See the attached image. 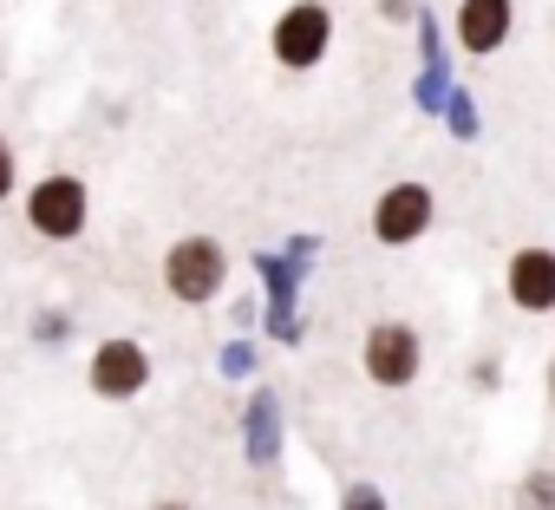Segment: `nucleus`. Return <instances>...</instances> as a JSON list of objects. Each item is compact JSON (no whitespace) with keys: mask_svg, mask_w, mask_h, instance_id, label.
<instances>
[{"mask_svg":"<svg viewBox=\"0 0 555 510\" xmlns=\"http://www.w3.org/2000/svg\"><path fill=\"white\" fill-rule=\"evenodd\" d=\"M164 282H170L177 302H209V295L222 289V248L203 242V235L177 242V248H170V263H164Z\"/></svg>","mask_w":555,"mask_h":510,"instance_id":"nucleus-1","label":"nucleus"},{"mask_svg":"<svg viewBox=\"0 0 555 510\" xmlns=\"http://www.w3.org/2000/svg\"><path fill=\"white\" fill-rule=\"evenodd\" d=\"M327 34H334L327 8L301 0V8H288L282 21H274V60H282V66H314L327 53Z\"/></svg>","mask_w":555,"mask_h":510,"instance_id":"nucleus-2","label":"nucleus"},{"mask_svg":"<svg viewBox=\"0 0 555 510\" xmlns=\"http://www.w3.org/2000/svg\"><path fill=\"white\" fill-rule=\"evenodd\" d=\"M8 190H14V157L0 151V196H8Z\"/></svg>","mask_w":555,"mask_h":510,"instance_id":"nucleus-10","label":"nucleus"},{"mask_svg":"<svg viewBox=\"0 0 555 510\" xmlns=\"http://www.w3.org/2000/svg\"><path fill=\"white\" fill-rule=\"evenodd\" d=\"M164 510H183V503H164Z\"/></svg>","mask_w":555,"mask_h":510,"instance_id":"nucleus-12","label":"nucleus"},{"mask_svg":"<svg viewBox=\"0 0 555 510\" xmlns=\"http://www.w3.org/2000/svg\"><path fill=\"white\" fill-rule=\"evenodd\" d=\"M548 399H555V360H548Z\"/></svg>","mask_w":555,"mask_h":510,"instance_id":"nucleus-11","label":"nucleus"},{"mask_svg":"<svg viewBox=\"0 0 555 510\" xmlns=\"http://www.w3.org/2000/svg\"><path fill=\"white\" fill-rule=\"evenodd\" d=\"M509 302L529 308V315L555 308V255L548 248H522L516 263H509Z\"/></svg>","mask_w":555,"mask_h":510,"instance_id":"nucleus-6","label":"nucleus"},{"mask_svg":"<svg viewBox=\"0 0 555 510\" xmlns=\"http://www.w3.org/2000/svg\"><path fill=\"white\" fill-rule=\"evenodd\" d=\"M366 373H373L379 386H405V380L418 373V334L399 328V321L373 328V341H366Z\"/></svg>","mask_w":555,"mask_h":510,"instance_id":"nucleus-3","label":"nucleus"},{"mask_svg":"<svg viewBox=\"0 0 555 510\" xmlns=\"http://www.w3.org/2000/svg\"><path fill=\"white\" fill-rule=\"evenodd\" d=\"M503 34H509V0H464V8H457L464 53H496Z\"/></svg>","mask_w":555,"mask_h":510,"instance_id":"nucleus-8","label":"nucleus"},{"mask_svg":"<svg viewBox=\"0 0 555 510\" xmlns=\"http://www.w3.org/2000/svg\"><path fill=\"white\" fill-rule=\"evenodd\" d=\"M529 497H535V510H555V477H548V471L529 477Z\"/></svg>","mask_w":555,"mask_h":510,"instance_id":"nucleus-9","label":"nucleus"},{"mask_svg":"<svg viewBox=\"0 0 555 510\" xmlns=\"http://www.w3.org/2000/svg\"><path fill=\"white\" fill-rule=\"evenodd\" d=\"M151 380V360H144V347H131V341H112V347H99V360H92V386L105 393V399H125V393H138Z\"/></svg>","mask_w":555,"mask_h":510,"instance_id":"nucleus-7","label":"nucleus"},{"mask_svg":"<svg viewBox=\"0 0 555 510\" xmlns=\"http://www.w3.org/2000/svg\"><path fill=\"white\" fill-rule=\"evenodd\" d=\"M27 216H34V229H47V235H73V229L86 222V190H79L73 177H47V183L34 190V203H27Z\"/></svg>","mask_w":555,"mask_h":510,"instance_id":"nucleus-4","label":"nucleus"},{"mask_svg":"<svg viewBox=\"0 0 555 510\" xmlns=\"http://www.w3.org/2000/svg\"><path fill=\"white\" fill-rule=\"evenodd\" d=\"M425 222H431V190H418V183H392L386 203H379V216H373L379 242H412Z\"/></svg>","mask_w":555,"mask_h":510,"instance_id":"nucleus-5","label":"nucleus"}]
</instances>
